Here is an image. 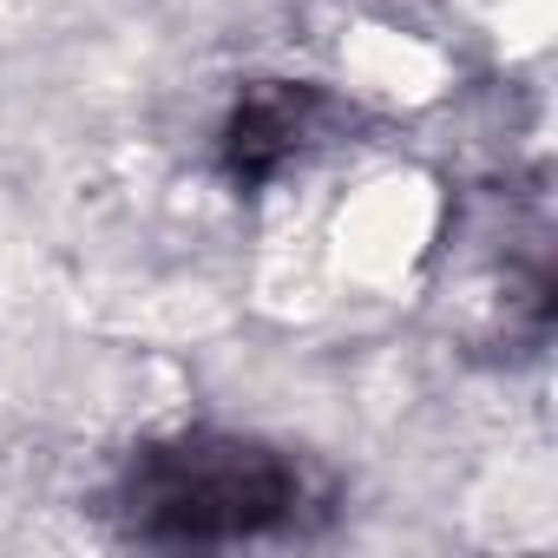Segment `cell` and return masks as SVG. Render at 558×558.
Instances as JSON below:
<instances>
[{"instance_id": "obj_1", "label": "cell", "mask_w": 558, "mask_h": 558, "mask_svg": "<svg viewBox=\"0 0 558 558\" xmlns=\"http://www.w3.org/2000/svg\"><path fill=\"white\" fill-rule=\"evenodd\" d=\"M290 506H296V473L269 447L230 440V434H191V440L151 447L125 486L132 532L178 538V545L269 532Z\"/></svg>"}, {"instance_id": "obj_2", "label": "cell", "mask_w": 558, "mask_h": 558, "mask_svg": "<svg viewBox=\"0 0 558 558\" xmlns=\"http://www.w3.org/2000/svg\"><path fill=\"white\" fill-rule=\"evenodd\" d=\"M290 145H296V106L290 99H276V93L243 99V112L230 119V165L243 178L276 171V165L290 158Z\"/></svg>"}]
</instances>
